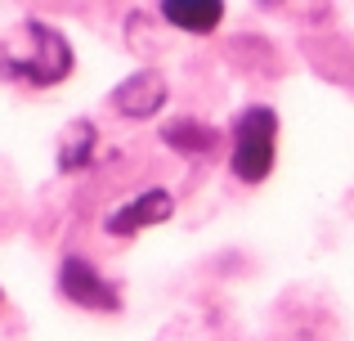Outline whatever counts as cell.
Wrapping results in <instances>:
<instances>
[{
    "mask_svg": "<svg viewBox=\"0 0 354 341\" xmlns=\"http://www.w3.org/2000/svg\"><path fill=\"white\" fill-rule=\"evenodd\" d=\"M278 158V113L265 104H251L234 122V149H229V171L238 184H265L274 175Z\"/></svg>",
    "mask_w": 354,
    "mask_h": 341,
    "instance_id": "cell-2",
    "label": "cell"
},
{
    "mask_svg": "<svg viewBox=\"0 0 354 341\" xmlns=\"http://www.w3.org/2000/svg\"><path fill=\"white\" fill-rule=\"evenodd\" d=\"M77 54L68 36L50 23H23L14 36H0V81H23V86H59L72 77Z\"/></svg>",
    "mask_w": 354,
    "mask_h": 341,
    "instance_id": "cell-1",
    "label": "cell"
},
{
    "mask_svg": "<svg viewBox=\"0 0 354 341\" xmlns=\"http://www.w3.org/2000/svg\"><path fill=\"white\" fill-rule=\"evenodd\" d=\"M59 297L72 301V306H81V310H95V315H117L121 310L117 283H108L104 274H99L90 261H81V256H63V265H59Z\"/></svg>",
    "mask_w": 354,
    "mask_h": 341,
    "instance_id": "cell-3",
    "label": "cell"
},
{
    "mask_svg": "<svg viewBox=\"0 0 354 341\" xmlns=\"http://www.w3.org/2000/svg\"><path fill=\"white\" fill-rule=\"evenodd\" d=\"M162 144L175 153H184V158H211L220 144L216 126L198 122V117H180V122H166L162 126Z\"/></svg>",
    "mask_w": 354,
    "mask_h": 341,
    "instance_id": "cell-8",
    "label": "cell"
},
{
    "mask_svg": "<svg viewBox=\"0 0 354 341\" xmlns=\"http://www.w3.org/2000/svg\"><path fill=\"white\" fill-rule=\"evenodd\" d=\"M166 77L157 68H139V72H130L126 81L108 95V104L117 108L121 117H130V122H144V117H153V113H162V104H166Z\"/></svg>",
    "mask_w": 354,
    "mask_h": 341,
    "instance_id": "cell-5",
    "label": "cell"
},
{
    "mask_svg": "<svg viewBox=\"0 0 354 341\" xmlns=\"http://www.w3.org/2000/svg\"><path fill=\"white\" fill-rule=\"evenodd\" d=\"M95 149H99V126L77 117L72 126H63L59 135V175H77L95 162Z\"/></svg>",
    "mask_w": 354,
    "mask_h": 341,
    "instance_id": "cell-7",
    "label": "cell"
},
{
    "mask_svg": "<svg viewBox=\"0 0 354 341\" xmlns=\"http://www.w3.org/2000/svg\"><path fill=\"white\" fill-rule=\"evenodd\" d=\"M162 18L171 27H180V32H189V36H211L225 23V5H220V0H166Z\"/></svg>",
    "mask_w": 354,
    "mask_h": 341,
    "instance_id": "cell-6",
    "label": "cell"
},
{
    "mask_svg": "<svg viewBox=\"0 0 354 341\" xmlns=\"http://www.w3.org/2000/svg\"><path fill=\"white\" fill-rule=\"evenodd\" d=\"M171 216H175V198L171 193L166 189H144L130 202H121V207L108 211L104 229L113 238H135V234H144V229H153V225H166Z\"/></svg>",
    "mask_w": 354,
    "mask_h": 341,
    "instance_id": "cell-4",
    "label": "cell"
}]
</instances>
